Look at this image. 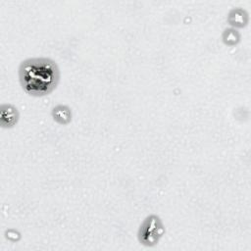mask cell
Listing matches in <instances>:
<instances>
[{"label": "cell", "instance_id": "6da1fadb", "mask_svg": "<svg viewBox=\"0 0 251 251\" xmlns=\"http://www.w3.org/2000/svg\"><path fill=\"white\" fill-rule=\"evenodd\" d=\"M19 78L27 94L44 96L56 88L60 71L57 64L49 58H29L21 63Z\"/></svg>", "mask_w": 251, "mask_h": 251}, {"label": "cell", "instance_id": "5b68a950", "mask_svg": "<svg viewBox=\"0 0 251 251\" xmlns=\"http://www.w3.org/2000/svg\"><path fill=\"white\" fill-rule=\"evenodd\" d=\"M239 39V35L236 31L232 30V29H226L225 34H224V41L228 44V45H232L235 44Z\"/></svg>", "mask_w": 251, "mask_h": 251}, {"label": "cell", "instance_id": "3957f363", "mask_svg": "<svg viewBox=\"0 0 251 251\" xmlns=\"http://www.w3.org/2000/svg\"><path fill=\"white\" fill-rule=\"evenodd\" d=\"M19 120V113L17 108L10 104L1 106V126L3 127L14 126Z\"/></svg>", "mask_w": 251, "mask_h": 251}, {"label": "cell", "instance_id": "7a4b0ae2", "mask_svg": "<svg viewBox=\"0 0 251 251\" xmlns=\"http://www.w3.org/2000/svg\"><path fill=\"white\" fill-rule=\"evenodd\" d=\"M164 232V226L160 218L151 215L141 224L138 230V240L145 246H154L159 242Z\"/></svg>", "mask_w": 251, "mask_h": 251}, {"label": "cell", "instance_id": "277c9868", "mask_svg": "<svg viewBox=\"0 0 251 251\" xmlns=\"http://www.w3.org/2000/svg\"><path fill=\"white\" fill-rule=\"evenodd\" d=\"M53 119L60 125H67L72 120L71 109L65 105H58L52 111Z\"/></svg>", "mask_w": 251, "mask_h": 251}]
</instances>
